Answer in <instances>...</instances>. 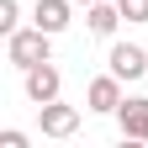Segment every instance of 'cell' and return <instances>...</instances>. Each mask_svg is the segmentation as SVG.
I'll list each match as a JSON object with an SVG mask.
<instances>
[{
	"label": "cell",
	"mask_w": 148,
	"mask_h": 148,
	"mask_svg": "<svg viewBox=\"0 0 148 148\" xmlns=\"http://www.w3.org/2000/svg\"><path fill=\"white\" fill-rule=\"evenodd\" d=\"M5 58L16 64V69H32V64H42V58H53V32H42V27H16L11 37H5Z\"/></svg>",
	"instance_id": "obj_1"
},
{
	"label": "cell",
	"mask_w": 148,
	"mask_h": 148,
	"mask_svg": "<svg viewBox=\"0 0 148 148\" xmlns=\"http://www.w3.org/2000/svg\"><path fill=\"white\" fill-rule=\"evenodd\" d=\"M21 85H27V101H32V106H48V101H58L64 74H58V64H53V58H42V64L21 69Z\"/></svg>",
	"instance_id": "obj_2"
},
{
	"label": "cell",
	"mask_w": 148,
	"mask_h": 148,
	"mask_svg": "<svg viewBox=\"0 0 148 148\" xmlns=\"http://www.w3.org/2000/svg\"><path fill=\"white\" fill-rule=\"evenodd\" d=\"M122 85L127 79H116V74H95V79H90V90H85V111H95V116H116V106L127 101L122 95Z\"/></svg>",
	"instance_id": "obj_3"
},
{
	"label": "cell",
	"mask_w": 148,
	"mask_h": 148,
	"mask_svg": "<svg viewBox=\"0 0 148 148\" xmlns=\"http://www.w3.org/2000/svg\"><path fill=\"white\" fill-rule=\"evenodd\" d=\"M37 127H42V138H74L79 132V106H64V101L37 106Z\"/></svg>",
	"instance_id": "obj_4"
},
{
	"label": "cell",
	"mask_w": 148,
	"mask_h": 148,
	"mask_svg": "<svg viewBox=\"0 0 148 148\" xmlns=\"http://www.w3.org/2000/svg\"><path fill=\"white\" fill-rule=\"evenodd\" d=\"M116 127L127 143H148V95H127L116 106Z\"/></svg>",
	"instance_id": "obj_5"
},
{
	"label": "cell",
	"mask_w": 148,
	"mask_h": 148,
	"mask_svg": "<svg viewBox=\"0 0 148 148\" xmlns=\"http://www.w3.org/2000/svg\"><path fill=\"white\" fill-rule=\"evenodd\" d=\"M106 69L116 74V79H143V74H148V53L138 42H116L111 58H106Z\"/></svg>",
	"instance_id": "obj_6"
},
{
	"label": "cell",
	"mask_w": 148,
	"mask_h": 148,
	"mask_svg": "<svg viewBox=\"0 0 148 148\" xmlns=\"http://www.w3.org/2000/svg\"><path fill=\"white\" fill-rule=\"evenodd\" d=\"M69 16H74V0H37V5H32V21L42 32H53V37L69 27Z\"/></svg>",
	"instance_id": "obj_7"
},
{
	"label": "cell",
	"mask_w": 148,
	"mask_h": 148,
	"mask_svg": "<svg viewBox=\"0 0 148 148\" xmlns=\"http://www.w3.org/2000/svg\"><path fill=\"white\" fill-rule=\"evenodd\" d=\"M85 27L95 32V37H111V32L122 27V11L106 5V0H95V5H85Z\"/></svg>",
	"instance_id": "obj_8"
},
{
	"label": "cell",
	"mask_w": 148,
	"mask_h": 148,
	"mask_svg": "<svg viewBox=\"0 0 148 148\" xmlns=\"http://www.w3.org/2000/svg\"><path fill=\"white\" fill-rule=\"evenodd\" d=\"M116 11H122V21L148 27V0H116Z\"/></svg>",
	"instance_id": "obj_9"
},
{
	"label": "cell",
	"mask_w": 148,
	"mask_h": 148,
	"mask_svg": "<svg viewBox=\"0 0 148 148\" xmlns=\"http://www.w3.org/2000/svg\"><path fill=\"white\" fill-rule=\"evenodd\" d=\"M16 27H21V5H16V0H0V32H16Z\"/></svg>",
	"instance_id": "obj_10"
},
{
	"label": "cell",
	"mask_w": 148,
	"mask_h": 148,
	"mask_svg": "<svg viewBox=\"0 0 148 148\" xmlns=\"http://www.w3.org/2000/svg\"><path fill=\"white\" fill-rule=\"evenodd\" d=\"M0 148H27V132H16V127H5V132H0Z\"/></svg>",
	"instance_id": "obj_11"
},
{
	"label": "cell",
	"mask_w": 148,
	"mask_h": 148,
	"mask_svg": "<svg viewBox=\"0 0 148 148\" xmlns=\"http://www.w3.org/2000/svg\"><path fill=\"white\" fill-rule=\"evenodd\" d=\"M74 5H95V0H74Z\"/></svg>",
	"instance_id": "obj_12"
}]
</instances>
